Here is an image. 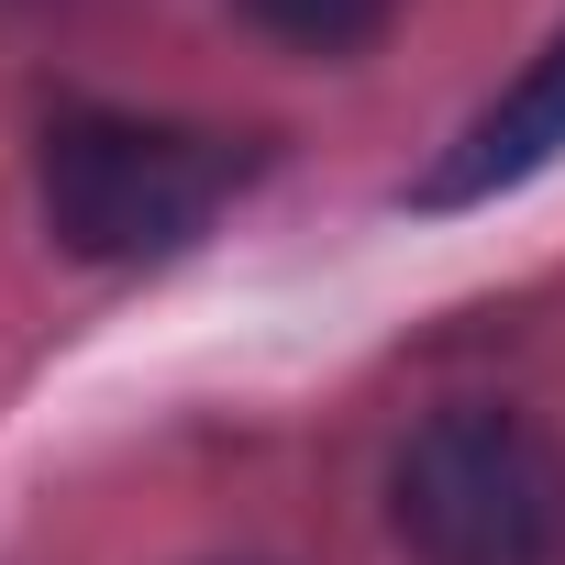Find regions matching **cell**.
Wrapping results in <instances>:
<instances>
[{
  "label": "cell",
  "mask_w": 565,
  "mask_h": 565,
  "mask_svg": "<svg viewBox=\"0 0 565 565\" xmlns=\"http://www.w3.org/2000/svg\"><path fill=\"white\" fill-rule=\"evenodd\" d=\"M244 178H255V134H211V122L67 111L45 134V222L89 266H145L200 244Z\"/></svg>",
  "instance_id": "1"
},
{
  "label": "cell",
  "mask_w": 565,
  "mask_h": 565,
  "mask_svg": "<svg viewBox=\"0 0 565 565\" xmlns=\"http://www.w3.org/2000/svg\"><path fill=\"white\" fill-rule=\"evenodd\" d=\"M399 543L422 565H565V455L521 411H433L388 477Z\"/></svg>",
  "instance_id": "2"
},
{
  "label": "cell",
  "mask_w": 565,
  "mask_h": 565,
  "mask_svg": "<svg viewBox=\"0 0 565 565\" xmlns=\"http://www.w3.org/2000/svg\"><path fill=\"white\" fill-rule=\"evenodd\" d=\"M565 156V34L455 134V156L422 178V211H466V200H499V189H521V178H543Z\"/></svg>",
  "instance_id": "3"
},
{
  "label": "cell",
  "mask_w": 565,
  "mask_h": 565,
  "mask_svg": "<svg viewBox=\"0 0 565 565\" xmlns=\"http://www.w3.org/2000/svg\"><path fill=\"white\" fill-rule=\"evenodd\" d=\"M244 12L266 23V34H289V45H311V56H344V45H366L399 0H244Z\"/></svg>",
  "instance_id": "4"
}]
</instances>
